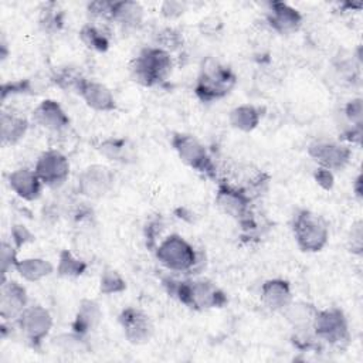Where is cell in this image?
<instances>
[{
    "mask_svg": "<svg viewBox=\"0 0 363 363\" xmlns=\"http://www.w3.org/2000/svg\"><path fill=\"white\" fill-rule=\"evenodd\" d=\"M347 250L353 255H357V257H360L363 254V223H362V220L354 221L349 230Z\"/></svg>",
    "mask_w": 363,
    "mask_h": 363,
    "instance_id": "d590c367",
    "label": "cell"
},
{
    "mask_svg": "<svg viewBox=\"0 0 363 363\" xmlns=\"http://www.w3.org/2000/svg\"><path fill=\"white\" fill-rule=\"evenodd\" d=\"M118 322L130 345H145L155 335V325L150 316L135 306L123 308L118 316Z\"/></svg>",
    "mask_w": 363,
    "mask_h": 363,
    "instance_id": "4fadbf2b",
    "label": "cell"
},
{
    "mask_svg": "<svg viewBox=\"0 0 363 363\" xmlns=\"http://www.w3.org/2000/svg\"><path fill=\"white\" fill-rule=\"evenodd\" d=\"M292 234L301 251L319 252L329 242V224L322 216L299 208L292 218Z\"/></svg>",
    "mask_w": 363,
    "mask_h": 363,
    "instance_id": "5b68a950",
    "label": "cell"
},
{
    "mask_svg": "<svg viewBox=\"0 0 363 363\" xmlns=\"http://www.w3.org/2000/svg\"><path fill=\"white\" fill-rule=\"evenodd\" d=\"M262 109L252 104H242L233 108L228 113L230 125L240 132H252L261 122Z\"/></svg>",
    "mask_w": 363,
    "mask_h": 363,
    "instance_id": "484cf974",
    "label": "cell"
},
{
    "mask_svg": "<svg viewBox=\"0 0 363 363\" xmlns=\"http://www.w3.org/2000/svg\"><path fill=\"white\" fill-rule=\"evenodd\" d=\"M96 150L109 162L129 164L135 163L138 153L135 145L126 138L109 136L96 145Z\"/></svg>",
    "mask_w": 363,
    "mask_h": 363,
    "instance_id": "ffe728a7",
    "label": "cell"
},
{
    "mask_svg": "<svg viewBox=\"0 0 363 363\" xmlns=\"http://www.w3.org/2000/svg\"><path fill=\"white\" fill-rule=\"evenodd\" d=\"M10 237H11V242L17 250L34 241V234L23 224H13L10 230Z\"/></svg>",
    "mask_w": 363,
    "mask_h": 363,
    "instance_id": "ab89813d",
    "label": "cell"
},
{
    "mask_svg": "<svg viewBox=\"0 0 363 363\" xmlns=\"http://www.w3.org/2000/svg\"><path fill=\"white\" fill-rule=\"evenodd\" d=\"M126 289V281L112 268H105L99 277V292L102 295H116L122 294Z\"/></svg>",
    "mask_w": 363,
    "mask_h": 363,
    "instance_id": "4dcf8cb0",
    "label": "cell"
},
{
    "mask_svg": "<svg viewBox=\"0 0 363 363\" xmlns=\"http://www.w3.org/2000/svg\"><path fill=\"white\" fill-rule=\"evenodd\" d=\"M216 206L221 213L235 220L242 228L250 230L255 227L251 203L252 197L237 184L221 177L217 179V191L214 197Z\"/></svg>",
    "mask_w": 363,
    "mask_h": 363,
    "instance_id": "8992f818",
    "label": "cell"
},
{
    "mask_svg": "<svg viewBox=\"0 0 363 363\" xmlns=\"http://www.w3.org/2000/svg\"><path fill=\"white\" fill-rule=\"evenodd\" d=\"M33 119L50 132H62L69 126V116L64 108L51 98L43 99L33 111Z\"/></svg>",
    "mask_w": 363,
    "mask_h": 363,
    "instance_id": "ac0fdd59",
    "label": "cell"
},
{
    "mask_svg": "<svg viewBox=\"0 0 363 363\" xmlns=\"http://www.w3.org/2000/svg\"><path fill=\"white\" fill-rule=\"evenodd\" d=\"M18 329L24 339L33 349L40 350L43 342L52 329V315L43 305H28L23 313L16 319Z\"/></svg>",
    "mask_w": 363,
    "mask_h": 363,
    "instance_id": "9c48e42d",
    "label": "cell"
},
{
    "mask_svg": "<svg viewBox=\"0 0 363 363\" xmlns=\"http://www.w3.org/2000/svg\"><path fill=\"white\" fill-rule=\"evenodd\" d=\"M145 10L140 3L132 0H121L112 3L111 21L123 28H138L142 26Z\"/></svg>",
    "mask_w": 363,
    "mask_h": 363,
    "instance_id": "603a6c76",
    "label": "cell"
},
{
    "mask_svg": "<svg viewBox=\"0 0 363 363\" xmlns=\"http://www.w3.org/2000/svg\"><path fill=\"white\" fill-rule=\"evenodd\" d=\"M318 309L319 308L311 302L292 301L281 313L292 329H305L312 328Z\"/></svg>",
    "mask_w": 363,
    "mask_h": 363,
    "instance_id": "d4e9b609",
    "label": "cell"
},
{
    "mask_svg": "<svg viewBox=\"0 0 363 363\" xmlns=\"http://www.w3.org/2000/svg\"><path fill=\"white\" fill-rule=\"evenodd\" d=\"M79 38L89 50L105 52L109 48L108 34L94 24H84L79 30Z\"/></svg>",
    "mask_w": 363,
    "mask_h": 363,
    "instance_id": "f1b7e54d",
    "label": "cell"
},
{
    "mask_svg": "<svg viewBox=\"0 0 363 363\" xmlns=\"http://www.w3.org/2000/svg\"><path fill=\"white\" fill-rule=\"evenodd\" d=\"M308 156L320 167H326L332 172L343 170L352 160V149L349 145L330 140L315 139L306 147Z\"/></svg>",
    "mask_w": 363,
    "mask_h": 363,
    "instance_id": "30bf717a",
    "label": "cell"
},
{
    "mask_svg": "<svg viewBox=\"0 0 363 363\" xmlns=\"http://www.w3.org/2000/svg\"><path fill=\"white\" fill-rule=\"evenodd\" d=\"M54 345L64 353H82L89 352V343L86 336L79 335L74 330L60 333L54 337Z\"/></svg>",
    "mask_w": 363,
    "mask_h": 363,
    "instance_id": "f546056e",
    "label": "cell"
},
{
    "mask_svg": "<svg viewBox=\"0 0 363 363\" xmlns=\"http://www.w3.org/2000/svg\"><path fill=\"white\" fill-rule=\"evenodd\" d=\"M312 330L319 342L336 349H345L352 339L349 320L345 312L336 306L318 309L312 323Z\"/></svg>",
    "mask_w": 363,
    "mask_h": 363,
    "instance_id": "ba28073f",
    "label": "cell"
},
{
    "mask_svg": "<svg viewBox=\"0 0 363 363\" xmlns=\"http://www.w3.org/2000/svg\"><path fill=\"white\" fill-rule=\"evenodd\" d=\"M163 230V221L160 217L152 218L150 221H147L146 227H145V240H146V247L153 251L156 248V245L159 244L157 237H160V233Z\"/></svg>",
    "mask_w": 363,
    "mask_h": 363,
    "instance_id": "74e56055",
    "label": "cell"
},
{
    "mask_svg": "<svg viewBox=\"0 0 363 363\" xmlns=\"http://www.w3.org/2000/svg\"><path fill=\"white\" fill-rule=\"evenodd\" d=\"M187 11V3L177 0H166L160 4V14L166 20H177Z\"/></svg>",
    "mask_w": 363,
    "mask_h": 363,
    "instance_id": "8d00e7d4",
    "label": "cell"
},
{
    "mask_svg": "<svg viewBox=\"0 0 363 363\" xmlns=\"http://www.w3.org/2000/svg\"><path fill=\"white\" fill-rule=\"evenodd\" d=\"M259 298L268 309L282 312L294 301L291 284L282 278H269L262 282Z\"/></svg>",
    "mask_w": 363,
    "mask_h": 363,
    "instance_id": "d6986e66",
    "label": "cell"
},
{
    "mask_svg": "<svg viewBox=\"0 0 363 363\" xmlns=\"http://www.w3.org/2000/svg\"><path fill=\"white\" fill-rule=\"evenodd\" d=\"M64 24V13L57 9L54 3H48L44 6L40 14V27L45 33H55Z\"/></svg>",
    "mask_w": 363,
    "mask_h": 363,
    "instance_id": "1f68e13d",
    "label": "cell"
},
{
    "mask_svg": "<svg viewBox=\"0 0 363 363\" xmlns=\"http://www.w3.org/2000/svg\"><path fill=\"white\" fill-rule=\"evenodd\" d=\"M153 252L159 264L172 272L193 274L201 261V254L183 235L176 233L160 240Z\"/></svg>",
    "mask_w": 363,
    "mask_h": 363,
    "instance_id": "277c9868",
    "label": "cell"
},
{
    "mask_svg": "<svg viewBox=\"0 0 363 363\" xmlns=\"http://www.w3.org/2000/svg\"><path fill=\"white\" fill-rule=\"evenodd\" d=\"M18 258H17V248L13 242L3 241L0 245V267H1V279L7 278V274L16 268Z\"/></svg>",
    "mask_w": 363,
    "mask_h": 363,
    "instance_id": "836d02e7",
    "label": "cell"
},
{
    "mask_svg": "<svg viewBox=\"0 0 363 363\" xmlns=\"http://www.w3.org/2000/svg\"><path fill=\"white\" fill-rule=\"evenodd\" d=\"M7 184L10 190L26 201L37 200L43 193V182L34 169L18 167L7 174Z\"/></svg>",
    "mask_w": 363,
    "mask_h": 363,
    "instance_id": "e0dca14e",
    "label": "cell"
},
{
    "mask_svg": "<svg viewBox=\"0 0 363 363\" xmlns=\"http://www.w3.org/2000/svg\"><path fill=\"white\" fill-rule=\"evenodd\" d=\"M34 172L44 186L58 189L68 180L71 164L62 152L57 149H47L37 157Z\"/></svg>",
    "mask_w": 363,
    "mask_h": 363,
    "instance_id": "8fae6325",
    "label": "cell"
},
{
    "mask_svg": "<svg viewBox=\"0 0 363 363\" xmlns=\"http://www.w3.org/2000/svg\"><path fill=\"white\" fill-rule=\"evenodd\" d=\"M343 115L350 126L363 128V99L356 96L347 101L343 108Z\"/></svg>",
    "mask_w": 363,
    "mask_h": 363,
    "instance_id": "e575fe53",
    "label": "cell"
},
{
    "mask_svg": "<svg viewBox=\"0 0 363 363\" xmlns=\"http://www.w3.org/2000/svg\"><path fill=\"white\" fill-rule=\"evenodd\" d=\"M85 105L96 112H112L116 109V101L112 91L102 82L82 77L75 91Z\"/></svg>",
    "mask_w": 363,
    "mask_h": 363,
    "instance_id": "2e32d148",
    "label": "cell"
},
{
    "mask_svg": "<svg viewBox=\"0 0 363 363\" xmlns=\"http://www.w3.org/2000/svg\"><path fill=\"white\" fill-rule=\"evenodd\" d=\"M112 3L113 1H106V0H96L91 1L86 4V11L91 17L111 21V10H112Z\"/></svg>",
    "mask_w": 363,
    "mask_h": 363,
    "instance_id": "f35d334b",
    "label": "cell"
},
{
    "mask_svg": "<svg viewBox=\"0 0 363 363\" xmlns=\"http://www.w3.org/2000/svg\"><path fill=\"white\" fill-rule=\"evenodd\" d=\"M182 44H183V35L176 28L166 27V28H162L156 34V47L166 50L167 52H172V51L180 48Z\"/></svg>",
    "mask_w": 363,
    "mask_h": 363,
    "instance_id": "d6a6232c",
    "label": "cell"
},
{
    "mask_svg": "<svg viewBox=\"0 0 363 363\" xmlns=\"http://www.w3.org/2000/svg\"><path fill=\"white\" fill-rule=\"evenodd\" d=\"M51 85H54L51 75H34L30 78L9 81L1 85V99L6 101L9 96L13 95H37L44 92Z\"/></svg>",
    "mask_w": 363,
    "mask_h": 363,
    "instance_id": "7402d4cb",
    "label": "cell"
},
{
    "mask_svg": "<svg viewBox=\"0 0 363 363\" xmlns=\"http://www.w3.org/2000/svg\"><path fill=\"white\" fill-rule=\"evenodd\" d=\"M313 179H315L316 184H318L320 189L326 190V191L332 190L333 186H335V174H333L332 170H329V169H326V167L318 166V167L315 169V172H313Z\"/></svg>",
    "mask_w": 363,
    "mask_h": 363,
    "instance_id": "60d3db41",
    "label": "cell"
},
{
    "mask_svg": "<svg viewBox=\"0 0 363 363\" xmlns=\"http://www.w3.org/2000/svg\"><path fill=\"white\" fill-rule=\"evenodd\" d=\"M237 85L234 71L220 61L208 57L201 62L194 94L203 104H211L225 98Z\"/></svg>",
    "mask_w": 363,
    "mask_h": 363,
    "instance_id": "7a4b0ae2",
    "label": "cell"
},
{
    "mask_svg": "<svg viewBox=\"0 0 363 363\" xmlns=\"http://www.w3.org/2000/svg\"><path fill=\"white\" fill-rule=\"evenodd\" d=\"M14 271L24 281L38 282V281H43L44 278L50 277L55 271V267L45 258L27 257V258H21L17 261Z\"/></svg>",
    "mask_w": 363,
    "mask_h": 363,
    "instance_id": "4316f807",
    "label": "cell"
},
{
    "mask_svg": "<svg viewBox=\"0 0 363 363\" xmlns=\"http://www.w3.org/2000/svg\"><path fill=\"white\" fill-rule=\"evenodd\" d=\"M88 269L86 261L75 257L69 250H61L57 261V275L62 278H78Z\"/></svg>",
    "mask_w": 363,
    "mask_h": 363,
    "instance_id": "83f0119b",
    "label": "cell"
},
{
    "mask_svg": "<svg viewBox=\"0 0 363 363\" xmlns=\"http://www.w3.org/2000/svg\"><path fill=\"white\" fill-rule=\"evenodd\" d=\"M352 190H353V194H354V197L359 200V201H362V197H363V176H362V173H357V176L354 177V180H353V183H352Z\"/></svg>",
    "mask_w": 363,
    "mask_h": 363,
    "instance_id": "ee69618b",
    "label": "cell"
},
{
    "mask_svg": "<svg viewBox=\"0 0 363 363\" xmlns=\"http://www.w3.org/2000/svg\"><path fill=\"white\" fill-rule=\"evenodd\" d=\"M9 55V47H7V43L4 40V37L1 38V43H0V57L1 60H6Z\"/></svg>",
    "mask_w": 363,
    "mask_h": 363,
    "instance_id": "f6af8a7d",
    "label": "cell"
},
{
    "mask_svg": "<svg viewBox=\"0 0 363 363\" xmlns=\"http://www.w3.org/2000/svg\"><path fill=\"white\" fill-rule=\"evenodd\" d=\"M28 306L26 288L14 279H1L0 286V316L4 322L16 320Z\"/></svg>",
    "mask_w": 363,
    "mask_h": 363,
    "instance_id": "9a60e30c",
    "label": "cell"
},
{
    "mask_svg": "<svg viewBox=\"0 0 363 363\" xmlns=\"http://www.w3.org/2000/svg\"><path fill=\"white\" fill-rule=\"evenodd\" d=\"M223 28V20L217 16H208L199 24V30L203 35H216Z\"/></svg>",
    "mask_w": 363,
    "mask_h": 363,
    "instance_id": "b9f144b4",
    "label": "cell"
},
{
    "mask_svg": "<svg viewBox=\"0 0 363 363\" xmlns=\"http://www.w3.org/2000/svg\"><path fill=\"white\" fill-rule=\"evenodd\" d=\"M170 145L186 166L208 179H218L217 164L213 162L206 146L194 135L186 132H173L170 136Z\"/></svg>",
    "mask_w": 363,
    "mask_h": 363,
    "instance_id": "52a82bcc",
    "label": "cell"
},
{
    "mask_svg": "<svg viewBox=\"0 0 363 363\" xmlns=\"http://www.w3.org/2000/svg\"><path fill=\"white\" fill-rule=\"evenodd\" d=\"M166 292L191 311H208L223 308L228 299L225 292L207 278L174 279L172 277L162 278Z\"/></svg>",
    "mask_w": 363,
    "mask_h": 363,
    "instance_id": "6da1fadb",
    "label": "cell"
},
{
    "mask_svg": "<svg viewBox=\"0 0 363 363\" xmlns=\"http://www.w3.org/2000/svg\"><path fill=\"white\" fill-rule=\"evenodd\" d=\"M130 75L133 81L143 86H160L172 74L173 58L170 52L156 45L142 48L130 61Z\"/></svg>",
    "mask_w": 363,
    "mask_h": 363,
    "instance_id": "3957f363",
    "label": "cell"
},
{
    "mask_svg": "<svg viewBox=\"0 0 363 363\" xmlns=\"http://www.w3.org/2000/svg\"><path fill=\"white\" fill-rule=\"evenodd\" d=\"M267 7L265 21L272 31L281 35H289L301 28L303 17L294 6L285 1H269Z\"/></svg>",
    "mask_w": 363,
    "mask_h": 363,
    "instance_id": "5bb4252c",
    "label": "cell"
},
{
    "mask_svg": "<svg viewBox=\"0 0 363 363\" xmlns=\"http://www.w3.org/2000/svg\"><path fill=\"white\" fill-rule=\"evenodd\" d=\"M363 128H353V126H350L347 130H345L343 133H342V136H343V139L349 143V145H360V142H362V130Z\"/></svg>",
    "mask_w": 363,
    "mask_h": 363,
    "instance_id": "7bdbcfd3",
    "label": "cell"
},
{
    "mask_svg": "<svg viewBox=\"0 0 363 363\" xmlns=\"http://www.w3.org/2000/svg\"><path fill=\"white\" fill-rule=\"evenodd\" d=\"M102 309L99 303L95 299L84 298L79 301L74 320L71 323V330L88 336L91 332H94L101 320H102Z\"/></svg>",
    "mask_w": 363,
    "mask_h": 363,
    "instance_id": "44dd1931",
    "label": "cell"
},
{
    "mask_svg": "<svg viewBox=\"0 0 363 363\" xmlns=\"http://www.w3.org/2000/svg\"><path fill=\"white\" fill-rule=\"evenodd\" d=\"M27 118L14 113V112H3L0 116V138L4 146L17 145L28 130Z\"/></svg>",
    "mask_w": 363,
    "mask_h": 363,
    "instance_id": "cb8c5ba5",
    "label": "cell"
},
{
    "mask_svg": "<svg viewBox=\"0 0 363 363\" xmlns=\"http://www.w3.org/2000/svg\"><path fill=\"white\" fill-rule=\"evenodd\" d=\"M115 183V173L111 167L99 163L86 166L77 179V193L82 197L96 200L106 196Z\"/></svg>",
    "mask_w": 363,
    "mask_h": 363,
    "instance_id": "7c38bea8",
    "label": "cell"
}]
</instances>
